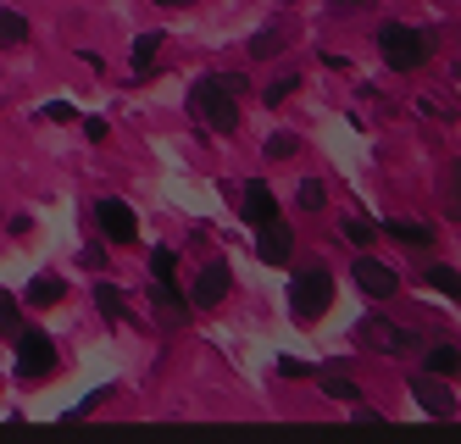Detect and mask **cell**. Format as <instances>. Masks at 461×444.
I'll list each match as a JSON object with an SVG mask.
<instances>
[{"mask_svg": "<svg viewBox=\"0 0 461 444\" xmlns=\"http://www.w3.org/2000/svg\"><path fill=\"white\" fill-rule=\"evenodd\" d=\"M61 294H68V284H61L56 272H40V278L28 284V305H56Z\"/></svg>", "mask_w": 461, "mask_h": 444, "instance_id": "16", "label": "cell"}, {"mask_svg": "<svg viewBox=\"0 0 461 444\" xmlns=\"http://www.w3.org/2000/svg\"><path fill=\"white\" fill-rule=\"evenodd\" d=\"M456 361H461L456 345H434V350H428V367H422V372H434V378H456Z\"/></svg>", "mask_w": 461, "mask_h": 444, "instance_id": "18", "label": "cell"}, {"mask_svg": "<svg viewBox=\"0 0 461 444\" xmlns=\"http://www.w3.org/2000/svg\"><path fill=\"white\" fill-rule=\"evenodd\" d=\"M312 372H317V367H312ZM317 389H322V394H334V400H345V405H356V400H361V389L345 378V372H334V367L317 372Z\"/></svg>", "mask_w": 461, "mask_h": 444, "instance_id": "15", "label": "cell"}, {"mask_svg": "<svg viewBox=\"0 0 461 444\" xmlns=\"http://www.w3.org/2000/svg\"><path fill=\"white\" fill-rule=\"evenodd\" d=\"M228 289H234V272H228V261L201 267V278H194V289H189V312H212V305H222Z\"/></svg>", "mask_w": 461, "mask_h": 444, "instance_id": "8", "label": "cell"}, {"mask_svg": "<svg viewBox=\"0 0 461 444\" xmlns=\"http://www.w3.org/2000/svg\"><path fill=\"white\" fill-rule=\"evenodd\" d=\"M156 50H161V33H140V40H134V67H150Z\"/></svg>", "mask_w": 461, "mask_h": 444, "instance_id": "24", "label": "cell"}, {"mask_svg": "<svg viewBox=\"0 0 461 444\" xmlns=\"http://www.w3.org/2000/svg\"><path fill=\"white\" fill-rule=\"evenodd\" d=\"M95 305H101L112 322H134V312H128V300H122L117 284H95Z\"/></svg>", "mask_w": 461, "mask_h": 444, "instance_id": "14", "label": "cell"}, {"mask_svg": "<svg viewBox=\"0 0 461 444\" xmlns=\"http://www.w3.org/2000/svg\"><path fill=\"white\" fill-rule=\"evenodd\" d=\"M56 372V345L45 328H17V378L23 384H45Z\"/></svg>", "mask_w": 461, "mask_h": 444, "instance_id": "5", "label": "cell"}, {"mask_svg": "<svg viewBox=\"0 0 461 444\" xmlns=\"http://www.w3.org/2000/svg\"><path fill=\"white\" fill-rule=\"evenodd\" d=\"M378 50H384V61L394 67V73H411V67H422L428 56H434V33L406 28V23H384L378 28Z\"/></svg>", "mask_w": 461, "mask_h": 444, "instance_id": "2", "label": "cell"}, {"mask_svg": "<svg viewBox=\"0 0 461 444\" xmlns=\"http://www.w3.org/2000/svg\"><path fill=\"white\" fill-rule=\"evenodd\" d=\"M278 50H289V28H284V23H273V28H261L256 40H250V56H256V61H273Z\"/></svg>", "mask_w": 461, "mask_h": 444, "instance_id": "13", "label": "cell"}, {"mask_svg": "<svg viewBox=\"0 0 461 444\" xmlns=\"http://www.w3.org/2000/svg\"><path fill=\"white\" fill-rule=\"evenodd\" d=\"M428 284H434L439 294H450V300H456V267H445V261H439V267H428Z\"/></svg>", "mask_w": 461, "mask_h": 444, "instance_id": "26", "label": "cell"}, {"mask_svg": "<svg viewBox=\"0 0 461 444\" xmlns=\"http://www.w3.org/2000/svg\"><path fill=\"white\" fill-rule=\"evenodd\" d=\"M328 305H334V272H328L322 261L301 267V272H294V284H289V312L301 317V322H317Z\"/></svg>", "mask_w": 461, "mask_h": 444, "instance_id": "3", "label": "cell"}, {"mask_svg": "<svg viewBox=\"0 0 461 444\" xmlns=\"http://www.w3.org/2000/svg\"><path fill=\"white\" fill-rule=\"evenodd\" d=\"M294 89H301V78H294V73H284V78H273L267 89H261V100H267V106H278V100H289Z\"/></svg>", "mask_w": 461, "mask_h": 444, "instance_id": "23", "label": "cell"}, {"mask_svg": "<svg viewBox=\"0 0 461 444\" xmlns=\"http://www.w3.org/2000/svg\"><path fill=\"white\" fill-rule=\"evenodd\" d=\"M173 272H178V250H167V245L150 250V278H167L173 284Z\"/></svg>", "mask_w": 461, "mask_h": 444, "instance_id": "22", "label": "cell"}, {"mask_svg": "<svg viewBox=\"0 0 461 444\" xmlns=\"http://www.w3.org/2000/svg\"><path fill=\"white\" fill-rule=\"evenodd\" d=\"M356 289L367 294V300H394V289H401V272H394L389 261H378V256H356Z\"/></svg>", "mask_w": 461, "mask_h": 444, "instance_id": "6", "label": "cell"}, {"mask_svg": "<svg viewBox=\"0 0 461 444\" xmlns=\"http://www.w3.org/2000/svg\"><path fill=\"white\" fill-rule=\"evenodd\" d=\"M40 117H45V122H73V106H68V100H50Z\"/></svg>", "mask_w": 461, "mask_h": 444, "instance_id": "30", "label": "cell"}, {"mask_svg": "<svg viewBox=\"0 0 461 444\" xmlns=\"http://www.w3.org/2000/svg\"><path fill=\"white\" fill-rule=\"evenodd\" d=\"M256 256L267 261V267H284V261L294 256V233H289V222H278V217L261 222V233H256Z\"/></svg>", "mask_w": 461, "mask_h": 444, "instance_id": "9", "label": "cell"}, {"mask_svg": "<svg viewBox=\"0 0 461 444\" xmlns=\"http://www.w3.org/2000/svg\"><path fill=\"white\" fill-rule=\"evenodd\" d=\"M101 400H112V389H95V394H84V400L73 405L68 417H89V412H95V405H101Z\"/></svg>", "mask_w": 461, "mask_h": 444, "instance_id": "28", "label": "cell"}, {"mask_svg": "<svg viewBox=\"0 0 461 444\" xmlns=\"http://www.w3.org/2000/svg\"><path fill=\"white\" fill-rule=\"evenodd\" d=\"M267 217H278V200H273V184L267 178H256L250 189H245V222H267Z\"/></svg>", "mask_w": 461, "mask_h": 444, "instance_id": "12", "label": "cell"}, {"mask_svg": "<svg viewBox=\"0 0 461 444\" xmlns=\"http://www.w3.org/2000/svg\"><path fill=\"white\" fill-rule=\"evenodd\" d=\"M278 378H312V367L294 361V356H284V361H278Z\"/></svg>", "mask_w": 461, "mask_h": 444, "instance_id": "29", "label": "cell"}, {"mask_svg": "<svg viewBox=\"0 0 461 444\" xmlns=\"http://www.w3.org/2000/svg\"><path fill=\"white\" fill-rule=\"evenodd\" d=\"M356 345L361 350H378V356H411L422 339H417V328H401V322H389V317H361L356 322Z\"/></svg>", "mask_w": 461, "mask_h": 444, "instance_id": "4", "label": "cell"}, {"mask_svg": "<svg viewBox=\"0 0 461 444\" xmlns=\"http://www.w3.org/2000/svg\"><path fill=\"white\" fill-rule=\"evenodd\" d=\"M95 222H101L112 245H134L140 239V217L128 212V200H95Z\"/></svg>", "mask_w": 461, "mask_h": 444, "instance_id": "7", "label": "cell"}, {"mask_svg": "<svg viewBox=\"0 0 461 444\" xmlns=\"http://www.w3.org/2000/svg\"><path fill=\"white\" fill-rule=\"evenodd\" d=\"M189 112L206 117L212 133H234L240 128V95L222 84V73H212V78H201V84L189 89Z\"/></svg>", "mask_w": 461, "mask_h": 444, "instance_id": "1", "label": "cell"}, {"mask_svg": "<svg viewBox=\"0 0 461 444\" xmlns=\"http://www.w3.org/2000/svg\"><path fill=\"white\" fill-rule=\"evenodd\" d=\"M12 45H28V17L0 6V50H12Z\"/></svg>", "mask_w": 461, "mask_h": 444, "instance_id": "17", "label": "cell"}, {"mask_svg": "<svg viewBox=\"0 0 461 444\" xmlns=\"http://www.w3.org/2000/svg\"><path fill=\"white\" fill-rule=\"evenodd\" d=\"M267 161H289V156H301V140H294V133H267Z\"/></svg>", "mask_w": 461, "mask_h": 444, "instance_id": "20", "label": "cell"}, {"mask_svg": "<svg viewBox=\"0 0 461 444\" xmlns=\"http://www.w3.org/2000/svg\"><path fill=\"white\" fill-rule=\"evenodd\" d=\"M411 394L422 400V412H428V417H456V394L434 378V372H417V378H411Z\"/></svg>", "mask_w": 461, "mask_h": 444, "instance_id": "10", "label": "cell"}, {"mask_svg": "<svg viewBox=\"0 0 461 444\" xmlns=\"http://www.w3.org/2000/svg\"><path fill=\"white\" fill-rule=\"evenodd\" d=\"M150 305H156V312H161V322H167V328H178L184 317H189V300L167 284V278H156V289H150Z\"/></svg>", "mask_w": 461, "mask_h": 444, "instance_id": "11", "label": "cell"}, {"mask_svg": "<svg viewBox=\"0 0 461 444\" xmlns=\"http://www.w3.org/2000/svg\"><path fill=\"white\" fill-rule=\"evenodd\" d=\"M367 6H378V0H334V12H367Z\"/></svg>", "mask_w": 461, "mask_h": 444, "instance_id": "31", "label": "cell"}, {"mask_svg": "<svg viewBox=\"0 0 461 444\" xmlns=\"http://www.w3.org/2000/svg\"><path fill=\"white\" fill-rule=\"evenodd\" d=\"M322 200H328L322 178H306V184H301V212H322Z\"/></svg>", "mask_w": 461, "mask_h": 444, "instance_id": "25", "label": "cell"}, {"mask_svg": "<svg viewBox=\"0 0 461 444\" xmlns=\"http://www.w3.org/2000/svg\"><path fill=\"white\" fill-rule=\"evenodd\" d=\"M345 239H350V245H356V250H367V245H373V239H378V228H373L367 217H345Z\"/></svg>", "mask_w": 461, "mask_h": 444, "instance_id": "21", "label": "cell"}, {"mask_svg": "<svg viewBox=\"0 0 461 444\" xmlns=\"http://www.w3.org/2000/svg\"><path fill=\"white\" fill-rule=\"evenodd\" d=\"M23 328V317H17V300L12 294H0V333H17Z\"/></svg>", "mask_w": 461, "mask_h": 444, "instance_id": "27", "label": "cell"}, {"mask_svg": "<svg viewBox=\"0 0 461 444\" xmlns=\"http://www.w3.org/2000/svg\"><path fill=\"white\" fill-rule=\"evenodd\" d=\"M389 233L401 239V245H434V228H428V222H411V217H401V222H389Z\"/></svg>", "mask_w": 461, "mask_h": 444, "instance_id": "19", "label": "cell"}, {"mask_svg": "<svg viewBox=\"0 0 461 444\" xmlns=\"http://www.w3.org/2000/svg\"><path fill=\"white\" fill-rule=\"evenodd\" d=\"M156 6H167V12H178V6H189V0H156Z\"/></svg>", "mask_w": 461, "mask_h": 444, "instance_id": "32", "label": "cell"}]
</instances>
